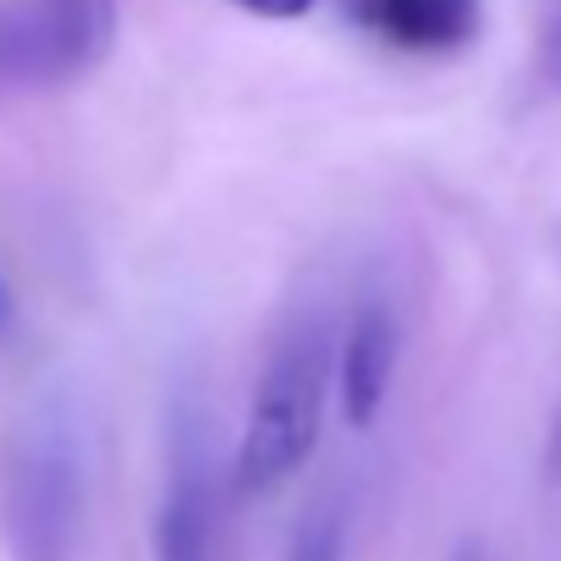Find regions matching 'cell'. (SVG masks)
Listing matches in <instances>:
<instances>
[{"label": "cell", "mask_w": 561, "mask_h": 561, "mask_svg": "<svg viewBox=\"0 0 561 561\" xmlns=\"http://www.w3.org/2000/svg\"><path fill=\"white\" fill-rule=\"evenodd\" d=\"M331 386H336V320H331L325 298L293 304V314L280 320V331L264 353L237 446L226 457L237 501L275 495L314 457Z\"/></svg>", "instance_id": "6da1fadb"}, {"label": "cell", "mask_w": 561, "mask_h": 561, "mask_svg": "<svg viewBox=\"0 0 561 561\" xmlns=\"http://www.w3.org/2000/svg\"><path fill=\"white\" fill-rule=\"evenodd\" d=\"M89 457L67 402H34L0 435V539L12 561H78Z\"/></svg>", "instance_id": "7a4b0ae2"}, {"label": "cell", "mask_w": 561, "mask_h": 561, "mask_svg": "<svg viewBox=\"0 0 561 561\" xmlns=\"http://www.w3.org/2000/svg\"><path fill=\"white\" fill-rule=\"evenodd\" d=\"M116 0H0V100L56 94L116 50Z\"/></svg>", "instance_id": "3957f363"}, {"label": "cell", "mask_w": 561, "mask_h": 561, "mask_svg": "<svg viewBox=\"0 0 561 561\" xmlns=\"http://www.w3.org/2000/svg\"><path fill=\"white\" fill-rule=\"evenodd\" d=\"M231 501V473L215 462L209 430L198 419H176L165 490L154 506V561H226Z\"/></svg>", "instance_id": "277c9868"}, {"label": "cell", "mask_w": 561, "mask_h": 561, "mask_svg": "<svg viewBox=\"0 0 561 561\" xmlns=\"http://www.w3.org/2000/svg\"><path fill=\"white\" fill-rule=\"evenodd\" d=\"M402 358V320L386 293H364L336 325V397L353 430H369L391 397Z\"/></svg>", "instance_id": "5b68a950"}, {"label": "cell", "mask_w": 561, "mask_h": 561, "mask_svg": "<svg viewBox=\"0 0 561 561\" xmlns=\"http://www.w3.org/2000/svg\"><path fill=\"white\" fill-rule=\"evenodd\" d=\"M347 12L402 56H457L484 28V0H347Z\"/></svg>", "instance_id": "8992f818"}, {"label": "cell", "mask_w": 561, "mask_h": 561, "mask_svg": "<svg viewBox=\"0 0 561 561\" xmlns=\"http://www.w3.org/2000/svg\"><path fill=\"white\" fill-rule=\"evenodd\" d=\"M287 561H347V506L342 495H314L293 528Z\"/></svg>", "instance_id": "52a82bcc"}, {"label": "cell", "mask_w": 561, "mask_h": 561, "mask_svg": "<svg viewBox=\"0 0 561 561\" xmlns=\"http://www.w3.org/2000/svg\"><path fill=\"white\" fill-rule=\"evenodd\" d=\"M528 34H534V56H528L534 94L561 100V0H528Z\"/></svg>", "instance_id": "ba28073f"}, {"label": "cell", "mask_w": 561, "mask_h": 561, "mask_svg": "<svg viewBox=\"0 0 561 561\" xmlns=\"http://www.w3.org/2000/svg\"><path fill=\"white\" fill-rule=\"evenodd\" d=\"M226 7H237L248 18H264V23H298L320 7V0H226Z\"/></svg>", "instance_id": "9c48e42d"}, {"label": "cell", "mask_w": 561, "mask_h": 561, "mask_svg": "<svg viewBox=\"0 0 561 561\" xmlns=\"http://www.w3.org/2000/svg\"><path fill=\"white\" fill-rule=\"evenodd\" d=\"M23 331V309H18V293H12V280L0 275V347H12V336Z\"/></svg>", "instance_id": "30bf717a"}, {"label": "cell", "mask_w": 561, "mask_h": 561, "mask_svg": "<svg viewBox=\"0 0 561 561\" xmlns=\"http://www.w3.org/2000/svg\"><path fill=\"white\" fill-rule=\"evenodd\" d=\"M451 561H490V550H484L479 539H468V545H457V550H451Z\"/></svg>", "instance_id": "8fae6325"}]
</instances>
